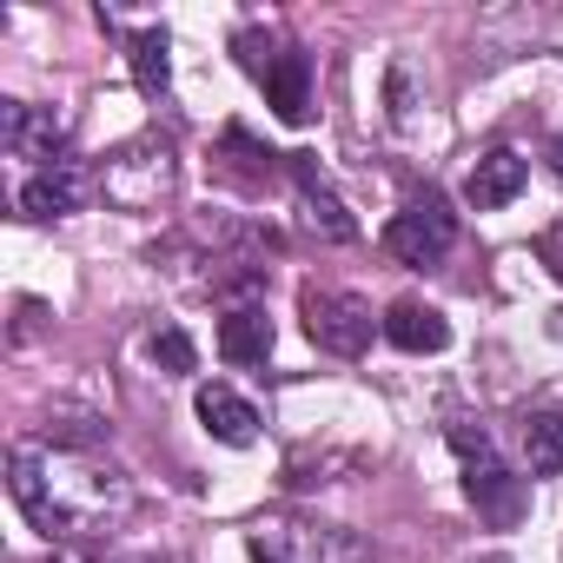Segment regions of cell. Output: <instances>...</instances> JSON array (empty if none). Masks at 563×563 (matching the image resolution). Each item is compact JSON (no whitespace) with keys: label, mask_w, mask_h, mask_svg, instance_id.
I'll return each instance as SVG.
<instances>
[{"label":"cell","mask_w":563,"mask_h":563,"mask_svg":"<svg viewBox=\"0 0 563 563\" xmlns=\"http://www.w3.org/2000/svg\"><path fill=\"white\" fill-rule=\"evenodd\" d=\"M173 179H179V159H173V146L153 140V133L126 140V146L100 166V192H107V206H120V212H153V206L173 192Z\"/></svg>","instance_id":"obj_1"},{"label":"cell","mask_w":563,"mask_h":563,"mask_svg":"<svg viewBox=\"0 0 563 563\" xmlns=\"http://www.w3.org/2000/svg\"><path fill=\"white\" fill-rule=\"evenodd\" d=\"M385 339H391L398 352L424 358V352H444V345H451V319H444L438 306H424V299H398V306L385 312Z\"/></svg>","instance_id":"obj_11"},{"label":"cell","mask_w":563,"mask_h":563,"mask_svg":"<svg viewBox=\"0 0 563 563\" xmlns=\"http://www.w3.org/2000/svg\"><path fill=\"white\" fill-rule=\"evenodd\" d=\"M292 186H299V206H306V225L319 232V239H332V245H345V239H358V219L345 212V199L319 179V166L306 159V153H292Z\"/></svg>","instance_id":"obj_8"},{"label":"cell","mask_w":563,"mask_h":563,"mask_svg":"<svg viewBox=\"0 0 563 563\" xmlns=\"http://www.w3.org/2000/svg\"><path fill=\"white\" fill-rule=\"evenodd\" d=\"M272 319H265V306H232L225 319H219V358L225 365H265L272 358Z\"/></svg>","instance_id":"obj_13"},{"label":"cell","mask_w":563,"mask_h":563,"mask_svg":"<svg viewBox=\"0 0 563 563\" xmlns=\"http://www.w3.org/2000/svg\"><path fill=\"white\" fill-rule=\"evenodd\" d=\"M523 179H530L523 153H510V146H490V153L471 166V179H464V199H471L477 212H497V206H510V199L523 192Z\"/></svg>","instance_id":"obj_10"},{"label":"cell","mask_w":563,"mask_h":563,"mask_svg":"<svg viewBox=\"0 0 563 563\" xmlns=\"http://www.w3.org/2000/svg\"><path fill=\"white\" fill-rule=\"evenodd\" d=\"M517 438H523L530 477H556V471H563V411H530Z\"/></svg>","instance_id":"obj_14"},{"label":"cell","mask_w":563,"mask_h":563,"mask_svg":"<svg viewBox=\"0 0 563 563\" xmlns=\"http://www.w3.org/2000/svg\"><path fill=\"white\" fill-rule=\"evenodd\" d=\"M166 54H173V41H166L159 27H146V34H133V41H126L133 80H140V93H146V100H159V93H166V80H173V60H166Z\"/></svg>","instance_id":"obj_15"},{"label":"cell","mask_w":563,"mask_h":563,"mask_svg":"<svg viewBox=\"0 0 563 563\" xmlns=\"http://www.w3.org/2000/svg\"><path fill=\"white\" fill-rule=\"evenodd\" d=\"M41 563H60V556H41Z\"/></svg>","instance_id":"obj_21"},{"label":"cell","mask_w":563,"mask_h":563,"mask_svg":"<svg viewBox=\"0 0 563 563\" xmlns=\"http://www.w3.org/2000/svg\"><path fill=\"white\" fill-rule=\"evenodd\" d=\"M120 563H146V556H120Z\"/></svg>","instance_id":"obj_20"},{"label":"cell","mask_w":563,"mask_h":563,"mask_svg":"<svg viewBox=\"0 0 563 563\" xmlns=\"http://www.w3.org/2000/svg\"><path fill=\"white\" fill-rule=\"evenodd\" d=\"M67 120L54 107H27V100H0V146H8V159H41L54 166L67 146Z\"/></svg>","instance_id":"obj_7"},{"label":"cell","mask_w":563,"mask_h":563,"mask_svg":"<svg viewBox=\"0 0 563 563\" xmlns=\"http://www.w3.org/2000/svg\"><path fill=\"white\" fill-rule=\"evenodd\" d=\"M146 352H153V365H159V372H173V378H186V372L199 365V352H192V339H186L179 325L153 332V345H146Z\"/></svg>","instance_id":"obj_16"},{"label":"cell","mask_w":563,"mask_h":563,"mask_svg":"<svg viewBox=\"0 0 563 563\" xmlns=\"http://www.w3.org/2000/svg\"><path fill=\"white\" fill-rule=\"evenodd\" d=\"M537 258L550 265V278H556V286H563V219H556V225H550V232L537 239Z\"/></svg>","instance_id":"obj_17"},{"label":"cell","mask_w":563,"mask_h":563,"mask_svg":"<svg viewBox=\"0 0 563 563\" xmlns=\"http://www.w3.org/2000/svg\"><path fill=\"white\" fill-rule=\"evenodd\" d=\"M471 563H510V556H504V550H484V556H471Z\"/></svg>","instance_id":"obj_19"},{"label":"cell","mask_w":563,"mask_h":563,"mask_svg":"<svg viewBox=\"0 0 563 563\" xmlns=\"http://www.w3.org/2000/svg\"><path fill=\"white\" fill-rule=\"evenodd\" d=\"M464 497H471V510H477L484 523H497V530H510V523L523 517V504H530L523 477H517L510 464H497V451L464 457Z\"/></svg>","instance_id":"obj_6"},{"label":"cell","mask_w":563,"mask_h":563,"mask_svg":"<svg viewBox=\"0 0 563 563\" xmlns=\"http://www.w3.org/2000/svg\"><path fill=\"white\" fill-rule=\"evenodd\" d=\"M8 490H14V504H21V517H27L34 530L67 537V523H60V510H54V497H47V464H41L34 444L8 451Z\"/></svg>","instance_id":"obj_9"},{"label":"cell","mask_w":563,"mask_h":563,"mask_svg":"<svg viewBox=\"0 0 563 563\" xmlns=\"http://www.w3.org/2000/svg\"><path fill=\"white\" fill-rule=\"evenodd\" d=\"M239 54H245V67L265 80V107H272L278 120L299 126V120L312 113V60H306L299 47H272V54H258V41L245 34Z\"/></svg>","instance_id":"obj_4"},{"label":"cell","mask_w":563,"mask_h":563,"mask_svg":"<svg viewBox=\"0 0 563 563\" xmlns=\"http://www.w3.org/2000/svg\"><path fill=\"white\" fill-rule=\"evenodd\" d=\"M93 186H100V173H93L80 153H60L54 166H41V173L21 186V212H27V219H67V212H80V206L93 199Z\"/></svg>","instance_id":"obj_5"},{"label":"cell","mask_w":563,"mask_h":563,"mask_svg":"<svg viewBox=\"0 0 563 563\" xmlns=\"http://www.w3.org/2000/svg\"><path fill=\"white\" fill-rule=\"evenodd\" d=\"M258 563H278V556H258Z\"/></svg>","instance_id":"obj_22"},{"label":"cell","mask_w":563,"mask_h":563,"mask_svg":"<svg viewBox=\"0 0 563 563\" xmlns=\"http://www.w3.org/2000/svg\"><path fill=\"white\" fill-rule=\"evenodd\" d=\"M192 411H199V424H206L219 444H232V451H245V444L258 438V411H252L232 385H199Z\"/></svg>","instance_id":"obj_12"},{"label":"cell","mask_w":563,"mask_h":563,"mask_svg":"<svg viewBox=\"0 0 563 563\" xmlns=\"http://www.w3.org/2000/svg\"><path fill=\"white\" fill-rule=\"evenodd\" d=\"M391 120H411V74H405V60L391 67Z\"/></svg>","instance_id":"obj_18"},{"label":"cell","mask_w":563,"mask_h":563,"mask_svg":"<svg viewBox=\"0 0 563 563\" xmlns=\"http://www.w3.org/2000/svg\"><path fill=\"white\" fill-rule=\"evenodd\" d=\"M299 319H306V339L332 358H365L372 332H385V319H372V306L358 292H339V286H306Z\"/></svg>","instance_id":"obj_2"},{"label":"cell","mask_w":563,"mask_h":563,"mask_svg":"<svg viewBox=\"0 0 563 563\" xmlns=\"http://www.w3.org/2000/svg\"><path fill=\"white\" fill-rule=\"evenodd\" d=\"M385 245H391V258H405V265H438L451 245H457V212H451V199L444 192H418V199H405V212L385 225Z\"/></svg>","instance_id":"obj_3"}]
</instances>
